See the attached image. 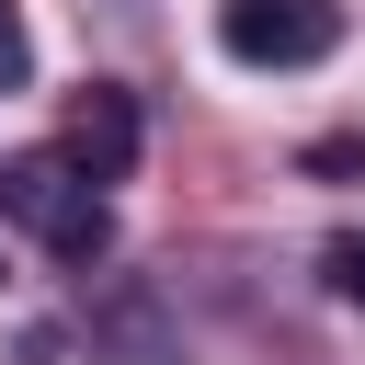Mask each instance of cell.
<instances>
[{"label": "cell", "mask_w": 365, "mask_h": 365, "mask_svg": "<svg viewBox=\"0 0 365 365\" xmlns=\"http://www.w3.org/2000/svg\"><path fill=\"white\" fill-rule=\"evenodd\" d=\"M0 217H23L57 262H91V251L114 240V217H103V194H91V171H80L68 148H23V160H0Z\"/></svg>", "instance_id": "obj_1"}, {"label": "cell", "mask_w": 365, "mask_h": 365, "mask_svg": "<svg viewBox=\"0 0 365 365\" xmlns=\"http://www.w3.org/2000/svg\"><path fill=\"white\" fill-rule=\"evenodd\" d=\"M217 46L240 68H319L342 46V0H228L217 11Z\"/></svg>", "instance_id": "obj_2"}, {"label": "cell", "mask_w": 365, "mask_h": 365, "mask_svg": "<svg viewBox=\"0 0 365 365\" xmlns=\"http://www.w3.org/2000/svg\"><path fill=\"white\" fill-rule=\"evenodd\" d=\"M57 148H68L91 182H125V160H137V103H125L114 80L68 91V125H57Z\"/></svg>", "instance_id": "obj_3"}, {"label": "cell", "mask_w": 365, "mask_h": 365, "mask_svg": "<svg viewBox=\"0 0 365 365\" xmlns=\"http://www.w3.org/2000/svg\"><path fill=\"white\" fill-rule=\"evenodd\" d=\"M319 274H331V297H342V308H365V228H342V240L319 251Z\"/></svg>", "instance_id": "obj_4"}, {"label": "cell", "mask_w": 365, "mask_h": 365, "mask_svg": "<svg viewBox=\"0 0 365 365\" xmlns=\"http://www.w3.org/2000/svg\"><path fill=\"white\" fill-rule=\"evenodd\" d=\"M34 80V34H23V11L0 0V91H23Z\"/></svg>", "instance_id": "obj_5"}]
</instances>
